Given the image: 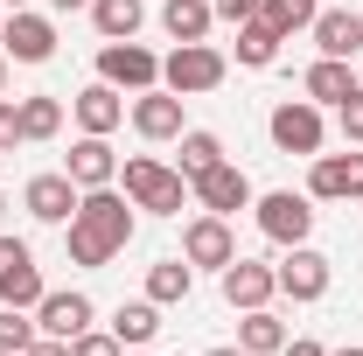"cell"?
<instances>
[{
	"mask_svg": "<svg viewBox=\"0 0 363 356\" xmlns=\"http://www.w3.org/2000/svg\"><path fill=\"white\" fill-rule=\"evenodd\" d=\"M272 294H279V279H272V266H259V259H230V266H224V301H230L238 314L266 308Z\"/></svg>",
	"mask_w": 363,
	"mask_h": 356,
	"instance_id": "16",
	"label": "cell"
},
{
	"mask_svg": "<svg viewBox=\"0 0 363 356\" xmlns=\"http://www.w3.org/2000/svg\"><path fill=\"white\" fill-rule=\"evenodd\" d=\"M112 335H119L126 350H147V343L161 335V308H154V301H119V314H112Z\"/></svg>",
	"mask_w": 363,
	"mask_h": 356,
	"instance_id": "25",
	"label": "cell"
},
{
	"mask_svg": "<svg viewBox=\"0 0 363 356\" xmlns=\"http://www.w3.org/2000/svg\"><path fill=\"white\" fill-rule=\"evenodd\" d=\"M0 356H14V350H0Z\"/></svg>",
	"mask_w": 363,
	"mask_h": 356,
	"instance_id": "44",
	"label": "cell"
},
{
	"mask_svg": "<svg viewBox=\"0 0 363 356\" xmlns=\"http://www.w3.org/2000/svg\"><path fill=\"white\" fill-rule=\"evenodd\" d=\"M0 43H7L14 63H49V56H56V21H49V14H28V7H14L7 28H0Z\"/></svg>",
	"mask_w": 363,
	"mask_h": 356,
	"instance_id": "12",
	"label": "cell"
},
{
	"mask_svg": "<svg viewBox=\"0 0 363 356\" xmlns=\"http://www.w3.org/2000/svg\"><path fill=\"white\" fill-rule=\"evenodd\" d=\"M7 147H21V105L0 98V154H7Z\"/></svg>",
	"mask_w": 363,
	"mask_h": 356,
	"instance_id": "33",
	"label": "cell"
},
{
	"mask_svg": "<svg viewBox=\"0 0 363 356\" xmlns=\"http://www.w3.org/2000/svg\"><path fill=\"white\" fill-rule=\"evenodd\" d=\"M259 14H266L279 35H294V28H315V14H321V7H315V0H266Z\"/></svg>",
	"mask_w": 363,
	"mask_h": 356,
	"instance_id": "29",
	"label": "cell"
},
{
	"mask_svg": "<svg viewBox=\"0 0 363 356\" xmlns=\"http://www.w3.org/2000/svg\"><path fill=\"white\" fill-rule=\"evenodd\" d=\"M210 7H217V21H252L266 0H210Z\"/></svg>",
	"mask_w": 363,
	"mask_h": 356,
	"instance_id": "34",
	"label": "cell"
},
{
	"mask_svg": "<svg viewBox=\"0 0 363 356\" xmlns=\"http://www.w3.org/2000/svg\"><path fill=\"white\" fill-rule=\"evenodd\" d=\"M91 21L105 43H133L140 21H147V0H91Z\"/></svg>",
	"mask_w": 363,
	"mask_h": 356,
	"instance_id": "21",
	"label": "cell"
},
{
	"mask_svg": "<svg viewBox=\"0 0 363 356\" xmlns=\"http://www.w3.org/2000/svg\"><path fill=\"white\" fill-rule=\"evenodd\" d=\"M7 7H28V0H7Z\"/></svg>",
	"mask_w": 363,
	"mask_h": 356,
	"instance_id": "41",
	"label": "cell"
},
{
	"mask_svg": "<svg viewBox=\"0 0 363 356\" xmlns=\"http://www.w3.org/2000/svg\"><path fill=\"white\" fill-rule=\"evenodd\" d=\"M98 77L119 84V91H154L161 84V56L140 49V43H105L98 49Z\"/></svg>",
	"mask_w": 363,
	"mask_h": 356,
	"instance_id": "7",
	"label": "cell"
},
{
	"mask_svg": "<svg viewBox=\"0 0 363 356\" xmlns=\"http://www.w3.org/2000/svg\"><path fill=\"white\" fill-rule=\"evenodd\" d=\"M21 356H70V343H63V335H35Z\"/></svg>",
	"mask_w": 363,
	"mask_h": 356,
	"instance_id": "35",
	"label": "cell"
},
{
	"mask_svg": "<svg viewBox=\"0 0 363 356\" xmlns=\"http://www.w3.org/2000/svg\"><path fill=\"white\" fill-rule=\"evenodd\" d=\"M308 196L315 203H350V196H363V154H315Z\"/></svg>",
	"mask_w": 363,
	"mask_h": 356,
	"instance_id": "11",
	"label": "cell"
},
{
	"mask_svg": "<svg viewBox=\"0 0 363 356\" xmlns=\"http://www.w3.org/2000/svg\"><path fill=\"white\" fill-rule=\"evenodd\" d=\"M217 161H224V140L203 133V126H182V175L196 182L203 168H217Z\"/></svg>",
	"mask_w": 363,
	"mask_h": 356,
	"instance_id": "28",
	"label": "cell"
},
{
	"mask_svg": "<svg viewBox=\"0 0 363 356\" xmlns=\"http://www.w3.org/2000/svg\"><path fill=\"white\" fill-rule=\"evenodd\" d=\"M224 49H210V43H182L168 63H161V84L175 91V98H203V91H217L224 84Z\"/></svg>",
	"mask_w": 363,
	"mask_h": 356,
	"instance_id": "3",
	"label": "cell"
},
{
	"mask_svg": "<svg viewBox=\"0 0 363 356\" xmlns=\"http://www.w3.org/2000/svg\"><path fill=\"white\" fill-rule=\"evenodd\" d=\"M43 301V266L21 238L0 230V308H35Z\"/></svg>",
	"mask_w": 363,
	"mask_h": 356,
	"instance_id": "6",
	"label": "cell"
},
{
	"mask_svg": "<svg viewBox=\"0 0 363 356\" xmlns=\"http://www.w3.org/2000/svg\"><path fill=\"white\" fill-rule=\"evenodd\" d=\"M279 43H286V35L272 28L266 14H252V21H238V63H245V70H266L272 56H279Z\"/></svg>",
	"mask_w": 363,
	"mask_h": 356,
	"instance_id": "23",
	"label": "cell"
},
{
	"mask_svg": "<svg viewBox=\"0 0 363 356\" xmlns=\"http://www.w3.org/2000/svg\"><path fill=\"white\" fill-rule=\"evenodd\" d=\"M301 91H308L315 105H342V98L357 91V70H350L342 56H321V63H308V77H301Z\"/></svg>",
	"mask_w": 363,
	"mask_h": 356,
	"instance_id": "20",
	"label": "cell"
},
{
	"mask_svg": "<svg viewBox=\"0 0 363 356\" xmlns=\"http://www.w3.org/2000/svg\"><path fill=\"white\" fill-rule=\"evenodd\" d=\"M70 356H126V343H119L112 328H84V335L70 343Z\"/></svg>",
	"mask_w": 363,
	"mask_h": 356,
	"instance_id": "31",
	"label": "cell"
},
{
	"mask_svg": "<svg viewBox=\"0 0 363 356\" xmlns=\"http://www.w3.org/2000/svg\"><path fill=\"white\" fill-rule=\"evenodd\" d=\"M203 356H245V350H238V343H230V350H203Z\"/></svg>",
	"mask_w": 363,
	"mask_h": 356,
	"instance_id": "38",
	"label": "cell"
},
{
	"mask_svg": "<svg viewBox=\"0 0 363 356\" xmlns=\"http://www.w3.org/2000/svg\"><path fill=\"white\" fill-rule=\"evenodd\" d=\"M189 196H196L210 217H238V210H252V182H245V168H230V161L203 168V175L189 182Z\"/></svg>",
	"mask_w": 363,
	"mask_h": 356,
	"instance_id": "8",
	"label": "cell"
},
{
	"mask_svg": "<svg viewBox=\"0 0 363 356\" xmlns=\"http://www.w3.org/2000/svg\"><path fill=\"white\" fill-rule=\"evenodd\" d=\"M189 287H196V266H189V259H161V266H147V301H154V308L189 301Z\"/></svg>",
	"mask_w": 363,
	"mask_h": 356,
	"instance_id": "24",
	"label": "cell"
},
{
	"mask_svg": "<svg viewBox=\"0 0 363 356\" xmlns=\"http://www.w3.org/2000/svg\"><path fill=\"white\" fill-rule=\"evenodd\" d=\"M272 279H279L286 301H321L328 294V259H321L315 245H286V259L272 266Z\"/></svg>",
	"mask_w": 363,
	"mask_h": 356,
	"instance_id": "9",
	"label": "cell"
},
{
	"mask_svg": "<svg viewBox=\"0 0 363 356\" xmlns=\"http://www.w3.org/2000/svg\"><path fill=\"white\" fill-rule=\"evenodd\" d=\"M238 350H245V356H279V350H286L279 314H272V308H252L245 321H238Z\"/></svg>",
	"mask_w": 363,
	"mask_h": 356,
	"instance_id": "26",
	"label": "cell"
},
{
	"mask_svg": "<svg viewBox=\"0 0 363 356\" xmlns=\"http://www.w3.org/2000/svg\"><path fill=\"white\" fill-rule=\"evenodd\" d=\"M0 91H7V49H0Z\"/></svg>",
	"mask_w": 363,
	"mask_h": 356,
	"instance_id": "39",
	"label": "cell"
},
{
	"mask_svg": "<svg viewBox=\"0 0 363 356\" xmlns=\"http://www.w3.org/2000/svg\"><path fill=\"white\" fill-rule=\"evenodd\" d=\"M266 133H272L279 154H308V161H315L321 140H328V126H321V105H315V98H286V105H272Z\"/></svg>",
	"mask_w": 363,
	"mask_h": 356,
	"instance_id": "5",
	"label": "cell"
},
{
	"mask_svg": "<svg viewBox=\"0 0 363 356\" xmlns=\"http://www.w3.org/2000/svg\"><path fill=\"white\" fill-rule=\"evenodd\" d=\"M335 126H342V140H350V147H363V84L335 105Z\"/></svg>",
	"mask_w": 363,
	"mask_h": 356,
	"instance_id": "32",
	"label": "cell"
},
{
	"mask_svg": "<svg viewBox=\"0 0 363 356\" xmlns=\"http://www.w3.org/2000/svg\"><path fill=\"white\" fill-rule=\"evenodd\" d=\"M91 294H77V287H63V294H43V301H35V328H43V335H63V343H77V335H84L91 328Z\"/></svg>",
	"mask_w": 363,
	"mask_h": 356,
	"instance_id": "13",
	"label": "cell"
},
{
	"mask_svg": "<svg viewBox=\"0 0 363 356\" xmlns=\"http://www.w3.org/2000/svg\"><path fill=\"white\" fill-rule=\"evenodd\" d=\"M63 245H70V266H112V259L133 245V196H119V189H84V203L63 223Z\"/></svg>",
	"mask_w": 363,
	"mask_h": 356,
	"instance_id": "1",
	"label": "cell"
},
{
	"mask_svg": "<svg viewBox=\"0 0 363 356\" xmlns=\"http://www.w3.org/2000/svg\"><path fill=\"white\" fill-rule=\"evenodd\" d=\"M0 223H7V203H0Z\"/></svg>",
	"mask_w": 363,
	"mask_h": 356,
	"instance_id": "42",
	"label": "cell"
},
{
	"mask_svg": "<svg viewBox=\"0 0 363 356\" xmlns=\"http://www.w3.org/2000/svg\"><path fill=\"white\" fill-rule=\"evenodd\" d=\"M49 7H63V14H70V7H91V0H49Z\"/></svg>",
	"mask_w": 363,
	"mask_h": 356,
	"instance_id": "37",
	"label": "cell"
},
{
	"mask_svg": "<svg viewBox=\"0 0 363 356\" xmlns=\"http://www.w3.org/2000/svg\"><path fill=\"white\" fill-rule=\"evenodd\" d=\"M182 259H189V266H217V272H224L230 259H238L230 223H224V217H196L189 230H182Z\"/></svg>",
	"mask_w": 363,
	"mask_h": 356,
	"instance_id": "15",
	"label": "cell"
},
{
	"mask_svg": "<svg viewBox=\"0 0 363 356\" xmlns=\"http://www.w3.org/2000/svg\"><path fill=\"white\" fill-rule=\"evenodd\" d=\"M279 356H328V350H321V343H308V335H294V343H286Z\"/></svg>",
	"mask_w": 363,
	"mask_h": 356,
	"instance_id": "36",
	"label": "cell"
},
{
	"mask_svg": "<svg viewBox=\"0 0 363 356\" xmlns=\"http://www.w3.org/2000/svg\"><path fill=\"white\" fill-rule=\"evenodd\" d=\"M335 356H363V350H357V343H350V350H335Z\"/></svg>",
	"mask_w": 363,
	"mask_h": 356,
	"instance_id": "40",
	"label": "cell"
},
{
	"mask_svg": "<svg viewBox=\"0 0 363 356\" xmlns=\"http://www.w3.org/2000/svg\"><path fill=\"white\" fill-rule=\"evenodd\" d=\"M133 133L140 140H182V98L168 84H154V91L133 98Z\"/></svg>",
	"mask_w": 363,
	"mask_h": 356,
	"instance_id": "17",
	"label": "cell"
},
{
	"mask_svg": "<svg viewBox=\"0 0 363 356\" xmlns=\"http://www.w3.org/2000/svg\"><path fill=\"white\" fill-rule=\"evenodd\" d=\"M133 356H154V350H133Z\"/></svg>",
	"mask_w": 363,
	"mask_h": 356,
	"instance_id": "43",
	"label": "cell"
},
{
	"mask_svg": "<svg viewBox=\"0 0 363 356\" xmlns=\"http://www.w3.org/2000/svg\"><path fill=\"white\" fill-rule=\"evenodd\" d=\"M77 203H84V189L63 175V168H56V175H28V189H21V210L35 223H70Z\"/></svg>",
	"mask_w": 363,
	"mask_h": 356,
	"instance_id": "10",
	"label": "cell"
},
{
	"mask_svg": "<svg viewBox=\"0 0 363 356\" xmlns=\"http://www.w3.org/2000/svg\"><path fill=\"white\" fill-rule=\"evenodd\" d=\"M56 133H63V98H49V91L21 98V140H56Z\"/></svg>",
	"mask_w": 363,
	"mask_h": 356,
	"instance_id": "27",
	"label": "cell"
},
{
	"mask_svg": "<svg viewBox=\"0 0 363 356\" xmlns=\"http://www.w3.org/2000/svg\"><path fill=\"white\" fill-rule=\"evenodd\" d=\"M35 335H43V328H35V321H28V308H0V350H28V343H35Z\"/></svg>",
	"mask_w": 363,
	"mask_h": 356,
	"instance_id": "30",
	"label": "cell"
},
{
	"mask_svg": "<svg viewBox=\"0 0 363 356\" xmlns=\"http://www.w3.org/2000/svg\"><path fill=\"white\" fill-rule=\"evenodd\" d=\"M315 43H321V56H357L363 49V14H350V7H321L315 14Z\"/></svg>",
	"mask_w": 363,
	"mask_h": 356,
	"instance_id": "18",
	"label": "cell"
},
{
	"mask_svg": "<svg viewBox=\"0 0 363 356\" xmlns=\"http://www.w3.org/2000/svg\"><path fill=\"white\" fill-rule=\"evenodd\" d=\"M119 119H126V98H119V84H105V77H98V84L77 91V126H84V133H112Z\"/></svg>",
	"mask_w": 363,
	"mask_h": 356,
	"instance_id": "19",
	"label": "cell"
},
{
	"mask_svg": "<svg viewBox=\"0 0 363 356\" xmlns=\"http://www.w3.org/2000/svg\"><path fill=\"white\" fill-rule=\"evenodd\" d=\"M252 210H259V230H266L272 245H308V230H315V196L301 189H272V196H252Z\"/></svg>",
	"mask_w": 363,
	"mask_h": 356,
	"instance_id": "4",
	"label": "cell"
},
{
	"mask_svg": "<svg viewBox=\"0 0 363 356\" xmlns=\"http://www.w3.org/2000/svg\"><path fill=\"white\" fill-rule=\"evenodd\" d=\"M210 21H217V7H210V0H161V28H168L175 43H203V35H210Z\"/></svg>",
	"mask_w": 363,
	"mask_h": 356,
	"instance_id": "22",
	"label": "cell"
},
{
	"mask_svg": "<svg viewBox=\"0 0 363 356\" xmlns=\"http://www.w3.org/2000/svg\"><path fill=\"white\" fill-rule=\"evenodd\" d=\"M63 175L77 182V189H112V182H119V154L105 147V133H84L63 154Z\"/></svg>",
	"mask_w": 363,
	"mask_h": 356,
	"instance_id": "14",
	"label": "cell"
},
{
	"mask_svg": "<svg viewBox=\"0 0 363 356\" xmlns=\"http://www.w3.org/2000/svg\"><path fill=\"white\" fill-rule=\"evenodd\" d=\"M126 196H133V210L147 217H182V203H189V175L168 168V161H154V154H126Z\"/></svg>",
	"mask_w": 363,
	"mask_h": 356,
	"instance_id": "2",
	"label": "cell"
}]
</instances>
